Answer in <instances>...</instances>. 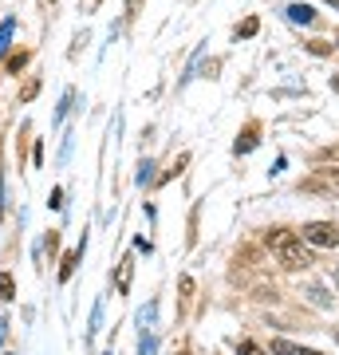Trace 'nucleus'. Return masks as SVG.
Wrapping results in <instances>:
<instances>
[{"mask_svg": "<svg viewBox=\"0 0 339 355\" xmlns=\"http://www.w3.org/2000/svg\"><path fill=\"white\" fill-rule=\"evenodd\" d=\"M264 241H268V249H277L280 265L292 268V272H300V268L315 265L308 241H304V237H296V233H288V229H268V237H264Z\"/></svg>", "mask_w": 339, "mask_h": 355, "instance_id": "f257e3e1", "label": "nucleus"}, {"mask_svg": "<svg viewBox=\"0 0 339 355\" xmlns=\"http://www.w3.org/2000/svg\"><path fill=\"white\" fill-rule=\"evenodd\" d=\"M304 241L315 249H336L339 245V225L336 221H308L304 225Z\"/></svg>", "mask_w": 339, "mask_h": 355, "instance_id": "f03ea898", "label": "nucleus"}, {"mask_svg": "<svg viewBox=\"0 0 339 355\" xmlns=\"http://www.w3.org/2000/svg\"><path fill=\"white\" fill-rule=\"evenodd\" d=\"M272 355H320V352L300 347V343H292V340H272Z\"/></svg>", "mask_w": 339, "mask_h": 355, "instance_id": "7ed1b4c3", "label": "nucleus"}, {"mask_svg": "<svg viewBox=\"0 0 339 355\" xmlns=\"http://www.w3.org/2000/svg\"><path fill=\"white\" fill-rule=\"evenodd\" d=\"M288 20H292V24H312V20H315L312 4H288Z\"/></svg>", "mask_w": 339, "mask_h": 355, "instance_id": "20e7f679", "label": "nucleus"}, {"mask_svg": "<svg viewBox=\"0 0 339 355\" xmlns=\"http://www.w3.org/2000/svg\"><path fill=\"white\" fill-rule=\"evenodd\" d=\"M79 257H83V245H79L76 253H67V257H63V265H60V280H67L71 272H76V261H79Z\"/></svg>", "mask_w": 339, "mask_h": 355, "instance_id": "39448f33", "label": "nucleus"}, {"mask_svg": "<svg viewBox=\"0 0 339 355\" xmlns=\"http://www.w3.org/2000/svg\"><path fill=\"white\" fill-rule=\"evenodd\" d=\"M130 277H134V261L126 257L123 265H119V292H126V288H130Z\"/></svg>", "mask_w": 339, "mask_h": 355, "instance_id": "423d86ee", "label": "nucleus"}, {"mask_svg": "<svg viewBox=\"0 0 339 355\" xmlns=\"http://www.w3.org/2000/svg\"><path fill=\"white\" fill-rule=\"evenodd\" d=\"M12 32H16V20H4V24H0V55L8 51V44H12Z\"/></svg>", "mask_w": 339, "mask_h": 355, "instance_id": "0eeeda50", "label": "nucleus"}, {"mask_svg": "<svg viewBox=\"0 0 339 355\" xmlns=\"http://www.w3.org/2000/svg\"><path fill=\"white\" fill-rule=\"evenodd\" d=\"M252 146H257V127H249V130L237 139V154H249Z\"/></svg>", "mask_w": 339, "mask_h": 355, "instance_id": "6e6552de", "label": "nucleus"}, {"mask_svg": "<svg viewBox=\"0 0 339 355\" xmlns=\"http://www.w3.org/2000/svg\"><path fill=\"white\" fill-rule=\"evenodd\" d=\"M16 296V280L8 272H0V300H12Z\"/></svg>", "mask_w": 339, "mask_h": 355, "instance_id": "1a4fd4ad", "label": "nucleus"}, {"mask_svg": "<svg viewBox=\"0 0 339 355\" xmlns=\"http://www.w3.org/2000/svg\"><path fill=\"white\" fill-rule=\"evenodd\" d=\"M237 355H268L261 347V343H252V340H237Z\"/></svg>", "mask_w": 339, "mask_h": 355, "instance_id": "9d476101", "label": "nucleus"}, {"mask_svg": "<svg viewBox=\"0 0 339 355\" xmlns=\"http://www.w3.org/2000/svg\"><path fill=\"white\" fill-rule=\"evenodd\" d=\"M150 182H154V162L146 158V162L139 166V186H150Z\"/></svg>", "mask_w": 339, "mask_h": 355, "instance_id": "9b49d317", "label": "nucleus"}, {"mask_svg": "<svg viewBox=\"0 0 339 355\" xmlns=\"http://www.w3.org/2000/svg\"><path fill=\"white\" fill-rule=\"evenodd\" d=\"M186 162H189V154H177V162H174V166H170V170L162 174V182H170L174 174H182V170H186Z\"/></svg>", "mask_w": 339, "mask_h": 355, "instance_id": "f8f14e48", "label": "nucleus"}, {"mask_svg": "<svg viewBox=\"0 0 339 355\" xmlns=\"http://www.w3.org/2000/svg\"><path fill=\"white\" fill-rule=\"evenodd\" d=\"M257 28H261V20H257V16H249V20H245V24L237 28V36H245V40H249V36H257Z\"/></svg>", "mask_w": 339, "mask_h": 355, "instance_id": "ddd939ff", "label": "nucleus"}, {"mask_svg": "<svg viewBox=\"0 0 339 355\" xmlns=\"http://www.w3.org/2000/svg\"><path fill=\"white\" fill-rule=\"evenodd\" d=\"M308 51H312V55H331V44H327V40H312V44H308Z\"/></svg>", "mask_w": 339, "mask_h": 355, "instance_id": "4468645a", "label": "nucleus"}, {"mask_svg": "<svg viewBox=\"0 0 339 355\" xmlns=\"http://www.w3.org/2000/svg\"><path fill=\"white\" fill-rule=\"evenodd\" d=\"M36 91H40V79H28V83H24V91H20V99H24V103H32V99H36Z\"/></svg>", "mask_w": 339, "mask_h": 355, "instance_id": "2eb2a0df", "label": "nucleus"}, {"mask_svg": "<svg viewBox=\"0 0 339 355\" xmlns=\"http://www.w3.org/2000/svg\"><path fill=\"white\" fill-rule=\"evenodd\" d=\"M308 296H312V300H315L320 308H327V304H331V300H327V292L320 288V284H312V288H308Z\"/></svg>", "mask_w": 339, "mask_h": 355, "instance_id": "dca6fc26", "label": "nucleus"}, {"mask_svg": "<svg viewBox=\"0 0 339 355\" xmlns=\"http://www.w3.org/2000/svg\"><path fill=\"white\" fill-rule=\"evenodd\" d=\"M158 352V340L154 336H142V343H139V355H154Z\"/></svg>", "mask_w": 339, "mask_h": 355, "instance_id": "f3484780", "label": "nucleus"}, {"mask_svg": "<svg viewBox=\"0 0 339 355\" xmlns=\"http://www.w3.org/2000/svg\"><path fill=\"white\" fill-rule=\"evenodd\" d=\"M24 64H28V51H20V55H8V64L4 67H8V71H20Z\"/></svg>", "mask_w": 339, "mask_h": 355, "instance_id": "a211bd4d", "label": "nucleus"}, {"mask_svg": "<svg viewBox=\"0 0 339 355\" xmlns=\"http://www.w3.org/2000/svg\"><path fill=\"white\" fill-rule=\"evenodd\" d=\"M142 328H150V324H154V304H146V308H142Z\"/></svg>", "mask_w": 339, "mask_h": 355, "instance_id": "6ab92c4d", "label": "nucleus"}, {"mask_svg": "<svg viewBox=\"0 0 339 355\" xmlns=\"http://www.w3.org/2000/svg\"><path fill=\"white\" fill-rule=\"evenodd\" d=\"M331 91H336V95H339V76H331Z\"/></svg>", "mask_w": 339, "mask_h": 355, "instance_id": "aec40b11", "label": "nucleus"}, {"mask_svg": "<svg viewBox=\"0 0 339 355\" xmlns=\"http://www.w3.org/2000/svg\"><path fill=\"white\" fill-rule=\"evenodd\" d=\"M324 4H331V8H336V12H339V0H324Z\"/></svg>", "mask_w": 339, "mask_h": 355, "instance_id": "412c9836", "label": "nucleus"}, {"mask_svg": "<svg viewBox=\"0 0 339 355\" xmlns=\"http://www.w3.org/2000/svg\"><path fill=\"white\" fill-rule=\"evenodd\" d=\"M336 48H339V36H336Z\"/></svg>", "mask_w": 339, "mask_h": 355, "instance_id": "4be33fe9", "label": "nucleus"}, {"mask_svg": "<svg viewBox=\"0 0 339 355\" xmlns=\"http://www.w3.org/2000/svg\"><path fill=\"white\" fill-rule=\"evenodd\" d=\"M336 340H339V331H336Z\"/></svg>", "mask_w": 339, "mask_h": 355, "instance_id": "5701e85b", "label": "nucleus"}, {"mask_svg": "<svg viewBox=\"0 0 339 355\" xmlns=\"http://www.w3.org/2000/svg\"><path fill=\"white\" fill-rule=\"evenodd\" d=\"M107 355H114V352H107Z\"/></svg>", "mask_w": 339, "mask_h": 355, "instance_id": "b1692460", "label": "nucleus"}]
</instances>
